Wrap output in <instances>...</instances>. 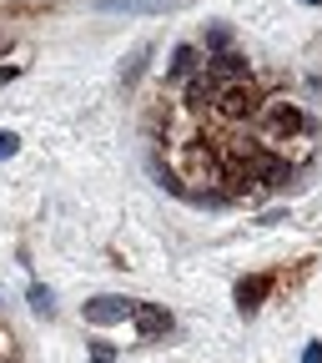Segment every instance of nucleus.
<instances>
[{
  "label": "nucleus",
  "instance_id": "13",
  "mask_svg": "<svg viewBox=\"0 0 322 363\" xmlns=\"http://www.w3.org/2000/svg\"><path fill=\"white\" fill-rule=\"evenodd\" d=\"M302 363H322V343H307V353H302Z\"/></svg>",
  "mask_w": 322,
  "mask_h": 363
},
{
  "label": "nucleus",
  "instance_id": "3",
  "mask_svg": "<svg viewBox=\"0 0 322 363\" xmlns=\"http://www.w3.org/2000/svg\"><path fill=\"white\" fill-rule=\"evenodd\" d=\"M126 318H136V303H131V298L106 293V298H91V303H86V323H91V328H111V323H126Z\"/></svg>",
  "mask_w": 322,
  "mask_h": 363
},
{
  "label": "nucleus",
  "instance_id": "9",
  "mask_svg": "<svg viewBox=\"0 0 322 363\" xmlns=\"http://www.w3.org/2000/svg\"><path fill=\"white\" fill-rule=\"evenodd\" d=\"M207 51H232V35H226V26H212V30H207Z\"/></svg>",
  "mask_w": 322,
  "mask_h": 363
},
{
  "label": "nucleus",
  "instance_id": "7",
  "mask_svg": "<svg viewBox=\"0 0 322 363\" xmlns=\"http://www.w3.org/2000/svg\"><path fill=\"white\" fill-rule=\"evenodd\" d=\"M272 293V272H257V278H242L237 283V308L242 313H252V308H262V298Z\"/></svg>",
  "mask_w": 322,
  "mask_h": 363
},
{
  "label": "nucleus",
  "instance_id": "6",
  "mask_svg": "<svg viewBox=\"0 0 322 363\" xmlns=\"http://www.w3.org/2000/svg\"><path fill=\"white\" fill-rule=\"evenodd\" d=\"M207 71H212L217 81H247V76H252V66H247L242 51H217V56H207Z\"/></svg>",
  "mask_w": 322,
  "mask_h": 363
},
{
  "label": "nucleus",
  "instance_id": "10",
  "mask_svg": "<svg viewBox=\"0 0 322 363\" xmlns=\"http://www.w3.org/2000/svg\"><path fill=\"white\" fill-rule=\"evenodd\" d=\"M30 308H35L40 318H45V313H51V308H56V303H51V293H45L40 283H30Z\"/></svg>",
  "mask_w": 322,
  "mask_h": 363
},
{
  "label": "nucleus",
  "instance_id": "8",
  "mask_svg": "<svg viewBox=\"0 0 322 363\" xmlns=\"http://www.w3.org/2000/svg\"><path fill=\"white\" fill-rule=\"evenodd\" d=\"M171 0H101V11H131V16H161Z\"/></svg>",
  "mask_w": 322,
  "mask_h": 363
},
{
  "label": "nucleus",
  "instance_id": "12",
  "mask_svg": "<svg viewBox=\"0 0 322 363\" xmlns=\"http://www.w3.org/2000/svg\"><path fill=\"white\" fill-rule=\"evenodd\" d=\"M91 363H116V348L111 343H96V348H91Z\"/></svg>",
  "mask_w": 322,
  "mask_h": 363
},
{
  "label": "nucleus",
  "instance_id": "4",
  "mask_svg": "<svg viewBox=\"0 0 322 363\" xmlns=\"http://www.w3.org/2000/svg\"><path fill=\"white\" fill-rule=\"evenodd\" d=\"M202 71H207V61L197 56V45H176L166 61V86H192Z\"/></svg>",
  "mask_w": 322,
  "mask_h": 363
},
{
  "label": "nucleus",
  "instance_id": "2",
  "mask_svg": "<svg viewBox=\"0 0 322 363\" xmlns=\"http://www.w3.org/2000/svg\"><path fill=\"white\" fill-rule=\"evenodd\" d=\"M262 106H267V96L252 86V76H247V81H222L217 101H212V116H217L222 126H247V121L262 116Z\"/></svg>",
  "mask_w": 322,
  "mask_h": 363
},
{
  "label": "nucleus",
  "instance_id": "14",
  "mask_svg": "<svg viewBox=\"0 0 322 363\" xmlns=\"http://www.w3.org/2000/svg\"><path fill=\"white\" fill-rule=\"evenodd\" d=\"M11 76H16V66H0V86H6Z\"/></svg>",
  "mask_w": 322,
  "mask_h": 363
},
{
  "label": "nucleus",
  "instance_id": "11",
  "mask_svg": "<svg viewBox=\"0 0 322 363\" xmlns=\"http://www.w3.org/2000/svg\"><path fill=\"white\" fill-rule=\"evenodd\" d=\"M21 152V136L16 131H0V157H16Z\"/></svg>",
  "mask_w": 322,
  "mask_h": 363
},
{
  "label": "nucleus",
  "instance_id": "5",
  "mask_svg": "<svg viewBox=\"0 0 322 363\" xmlns=\"http://www.w3.org/2000/svg\"><path fill=\"white\" fill-rule=\"evenodd\" d=\"M136 338L142 343H151V338H161V333H171V313L166 308H156V303H136Z\"/></svg>",
  "mask_w": 322,
  "mask_h": 363
},
{
  "label": "nucleus",
  "instance_id": "1",
  "mask_svg": "<svg viewBox=\"0 0 322 363\" xmlns=\"http://www.w3.org/2000/svg\"><path fill=\"white\" fill-rule=\"evenodd\" d=\"M312 136V116L292 101V96H267L262 116H257V142L272 152V157H282L287 142H307Z\"/></svg>",
  "mask_w": 322,
  "mask_h": 363
}]
</instances>
